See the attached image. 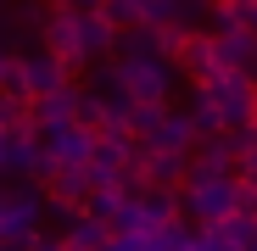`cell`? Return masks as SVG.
I'll list each match as a JSON object with an SVG mask.
<instances>
[{"label": "cell", "instance_id": "6da1fadb", "mask_svg": "<svg viewBox=\"0 0 257 251\" xmlns=\"http://www.w3.org/2000/svg\"><path fill=\"white\" fill-rule=\"evenodd\" d=\"M39 39H45V51L73 62V73L117 56V23L106 12H67V6H56V0H51V17H45V28H39Z\"/></svg>", "mask_w": 257, "mask_h": 251}, {"label": "cell", "instance_id": "7a4b0ae2", "mask_svg": "<svg viewBox=\"0 0 257 251\" xmlns=\"http://www.w3.org/2000/svg\"><path fill=\"white\" fill-rule=\"evenodd\" d=\"M240 179L235 173H212V179H185L179 184V201H185V218H196L201 229L207 223H224L229 212H240Z\"/></svg>", "mask_w": 257, "mask_h": 251}, {"label": "cell", "instance_id": "3957f363", "mask_svg": "<svg viewBox=\"0 0 257 251\" xmlns=\"http://www.w3.org/2000/svg\"><path fill=\"white\" fill-rule=\"evenodd\" d=\"M201 90L218 101L229 129H246L257 123V73H240V67H218L212 78H201Z\"/></svg>", "mask_w": 257, "mask_h": 251}, {"label": "cell", "instance_id": "277c9868", "mask_svg": "<svg viewBox=\"0 0 257 251\" xmlns=\"http://www.w3.org/2000/svg\"><path fill=\"white\" fill-rule=\"evenodd\" d=\"M117 62H123V84H128V95H135V101H157V106L174 101L179 78H185L174 56H117Z\"/></svg>", "mask_w": 257, "mask_h": 251}, {"label": "cell", "instance_id": "5b68a950", "mask_svg": "<svg viewBox=\"0 0 257 251\" xmlns=\"http://www.w3.org/2000/svg\"><path fill=\"white\" fill-rule=\"evenodd\" d=\"M45 212H51V195H39L34 184H23V190H6V201H0V245L23 251V245L39 234Z\"/></svg>", "mask_w": 257, "mask_h": 251}, {"label": "cell", "instance_id": "8992f818", "mask_svg": "<svg viewBox=\"0 0 257 251\" xmlns=\"http://www.w3.org/2000/svg\"><path fill=\"white\" fill-rule=\"evenodd\" d=\"M62 84H73V62H62L56 51H23L17 56V73H12V84L6 90H23L28 101H39V95H51V90H62Z\"/></svg>", "mask_w": 257, "mask_h": 251}, {"label": "cell", "instance_id": "52a82bcc", "mask_svg": "<svg viewBox=\"0 0 257 251\" xmlns=\"http://www.w3.org/2000/svg\"><path fill=\"white\" fill-rule=\"evenodd\" d=\"M6 173H12V179H28V184H39V179L51 184V173H56V156L45 151L39 129L12 134V145H6Z\"/></svg>", "mask_w": 257, "mask_h": 251}, {"label": "cell", "instance_id": "ba28073f", "mask_svg": "<svg viewBox=\"0 0 257 251\" xmlns=\"http://www.w3.org/2000/svg\"><path fill=\"white\" fill-rule=\"evenodd\" d=\"M135 173H140L146 184L179 190V184L190 179V151H151V145H140V156H135Z\"/></svg>", "mask_w": 257, "mask_h": 251}, {"label": "cell", "instance_id": "9c48e42d", "mask_svg": "<svg viewBox=\"0 0 257 251\" xmlns=\"http://www.w3.org/2000/svg\"><path fill=\"white\" fill-rule=\"evenodd\" d=\"M140 145H151V151H196V123H190V112H174V106H162V117L151 123L146 134H135Z\"/></svg>", "mask_w": 257, "mask_h": 251}, {"label": "cell", "instance_id": "30bf717a", "mask_svg": "<svg viewBox=\"0 0 257 251\" xmlns=\"http://www.w3.org/2000/svg\"><path fill=\"white\" fill-rule=\"evenodd\" d=\"M174 62H179V73H185V78H196V84H201V78H212V73L224 67V62H218V34H212V28H190Z\"/></svg>", "mask_w": 257, "mask_h": 251}, {"label": "cell", "instance_id": "8fae6325", "mask_svg": "<svg viewBox=\"0 0 257 251\" xmlns=\"http://www.w3.org/2000/svg\"><path fill=\"white\" fill-rule=\"evenodd\" d=\"M78 84H62V90H51V95H39L34 101V129L39 134H51V129H67V123H78Z\"/></svg>", "mask_w": 257, "mask_h": 251}, {"label": "cell", "instance_id": "7c38bea8", "mask_svg": "<svg viewBox=\"0 0 257 251\" xmlns=\"http://www.w3.org/2000/svg\"><path fill=\"white\" fill-rule=\"evenodd\" d=\"M212 173H235V134H201L190 151V179H212Z\"/></svg>", "mask_w": 257, "mask_h": 251}, {"label": "cell", "instance_id": "4fadbf2b", "mask_svg": "<svg viewBox=\"0 0 257 251\" xmlns=\"http://www.w3.org/2000/svg\"><path fill=\"white\" fill-rule=\"evenodd\" d=\"M45 140V151L56 156V167H67V162H90V151H95V129H84V123H67V129H51V134H39Z\"/></svg>", "mask_w": 257, "mask_h": 251}, {"label": "cell", "instance_id": "5bb4252c", "mask_svg": "<svg viewBox=\"0 0 257 251\" xmlns=\"http://www.w3.org/2000/svg\"><path fill=\"white\" fill-rule=\"evenodd\" d=\"M201 234L212 240V251H257V218L251 212H229L224 223H207Z\"/></svg>", "mask_w": 257, "mask_h": 251}, {"label": "cell", "instance_id": "9a60e30c", "mask_svg": "<svg viewBox=\"0 0 257 251\" xmlns=\"http://www.w3.org/2000/svg\"><path fill=\"white\" fill-rule=\"evenodd\" d=\"M62 240H67V251H106V245H112V229L84 206V212H73V218L62 223Z\"/></svg>", "mask_w": 257, "mask_h": 251}, {"label": "cell", "instance_id": "2e32d148", "mask_svg": "<svg viewBox=\"0 0 257 251\" xmlns=\"http://www.w3.org/2000/svg\"><path fill=\"white\" fill-rule=\"evenodd\" d=\"M212 0H151V28L174 23V28H207Z\"/></svg>", "mask_w": 257, "mask_h": 251}, {"label": "cell", "instance_id": "e0dca14e", "mask_svg": "<svg viewBox=\"0 0 257 251\" xmlns=\"http://www.w3.org/2000/svg\"><path fill=\"white\" fill-rule=\"evenodd\" d=\"M90 195H95V184H90V167H84V162H67V167H56V173H51V201L84 206Z\"/></svg>", "mask_w": 257, "mask_h": 251}, {"label": "cell", "instance_id": "ac0fdd59", "mask_svg": "<svg viewBox=\"0 0 257 251\" xmlns=\"http://www.w3.org/2000/svg\"><path fill=\"white\" fill-rule=\"evenodd\" d=\"M218 62H224V67H240V73H257V34H251V28L218 34Z\"/></svg>", "mask_w": 257, "mask_h": 251}, {"label": "cell", "instance_id": "d6986e66", "mask_svg": "<svg viewBox=\"0 0 257 251\" xmlns=\"http://www.w3.org/2000/svg\"><path fill=\"white\" fill-rule=\"evenodd\" d=\"M190 123H196V134H229V123H224V112H218V101H212L201 84H196V95H190Z\"/></svg>", "mask_w": 257, "mask_h": 251}, {"label": "cell", "instance_id": "ffe728a7", "mask_svg": "<svg viewBox=\"0 0 257 251\" xmlns=\"http://www.w3.org/2000/svg\"><path fill=\"white\" fill-rule=\"evenodd\" d=\"M0 129H6V134L34 129V101L23 90H0Z\"/></svg>", "mask_w": 257, "mask_h": 251}, {"label": "cell", "instance_id": "44dd1931", "mask_svg": "<svg viewBox=\"0 0 257 251\" xmlns=\"http://www.w3.org/2000/svg\"><path fill=\"white\" fill-rule=\"evenodd\" d=\"M101 12H106L117 28H146V23H151V0H101Z\"/></svg>", "mask_w": 257, "mask_h": 251}, {"label": "cell", "instance_id": "7402d4cb", "mask_svg": "<svg viewBox=\"0 0 257 251\" xmlns=\"http://www.w3.org/2000/svg\"><path fill=\"white\" fill-rule=\"evenodd\" d=\"M207 28H212V34H240V28H246V6H240V0H212Z\"/></svg>", "mask_w": 257, "mask_h": 251}, {"label": "cell", "instance_id": "603a6c76", "mask_svg": "<svg viewBox=\"0 0 257 251\" xmlns=\"http://www.w3.org/2000/svg\"><path fill=\"white\" fill-rule=\"evenodd\" d=\"M78 123L95 129V134H106V129H112V106H106L95 90H84V95H78Z\"/></svg>", "mask_w": 257, "mask_h": 251}, {"label": "cell", "instance_id": "cb8c5ba5", "mask_svg": "<svg viewBox=\"0 0 257 251\" xmlns=\"http://www.w3.org/2000/svg\"><path fill=\"white\" fill-rule=\"evenodd\" d=\"M23 251H67V240H62V234H34Z\"/></svg>", "mask_w": 257, "mask_h": 251}, {"label": "cell", "instance_id": "d4e9b609", "mask_svg": "<svg viewBox=\"0 0 257 251\" xmlns=\"http://www.w3.org/2000/svg\"><path fill=\"white\" fill-rule=\"evenodd\" d=\"M106 251H146V229H140V234H112Z\"/></svg>", "mask_w": 257, "mask_h": 251}, {"label": "cell", "instance_id": "484cf974", "mask_svg": "<svg viewBox=\"0 0 257 251\" xmlns=\"http://www.w3.org/2000/svg\"><path fill=\"white\" fill-rule=\"evenodd\" d=\"M12 73H17V56L6 51V39H0V90H6V84H12Z\"/></svg>", "mask_w": 257, "mask_h": 251}, {"label": "cell", "instance_id": "4316f807", "mask_svg": "<svg viewBox=\"0 0 257 251\" xmlns=\"http://www.w3.org/2000/svg\"><path fill=\"white\" fill-rule=\"evenodd\" d=\"M240 212H251V218H257V184H246V190H240Z\"/></svg>", "mask_w": 257, "mask_h": 251}, {"label": "cell", "instance_id": "83f0119b", "mask_svg": "<svg viewBox=\"0 0 257 251\" xmlns=\"http://www.w3.org/2000/svg\"><path fill=\"white\" fill-rule=\"evenodd\" d=\"M179 251H212V240H207V234H185V245H179Z\"/></svg>", "mask_w": 257, "mask_h": 251}, {"label": "cell", "instance_id": "f1b7e54d", "mask_svg": "<svg viewBox=\"0 0 257 251\" xmlns=\"http://www.w3.org/2000/svg\"><path fill=\"white\" fill-rule=\"evenodd\" d=\"M56 6H67V12H101V0H56Z\"/></svg>", "mask_w": 257, "mask_h": 251}, {"label": "cell", "instance_id": "f546056e", "mask_svg": "<svg viewBox=\"0 0 257 251\" xmlns=\"http://www.w3.org/2000/svg\"><path fill=\"white\" fill-rule=\"evenodd\" d=\"M6 145H12V134L0 129V173H6Z\"/></svg>", "mask_w": 257, "mask_h": 251}, {"label": "cell", "instance_id": "4dcf8cb0", "mask_svg": "<svg viewBox=\"0 0 257 251\" xmlns=\"http://www.w3.org/2000/svg\"><path fill=\"white\" fill-rule=\"evenodd\" d=\"M246 28H251V34H257V6H246Z\"/></svg>", "mask_w": 257, "mask_h": 251}, {"label": "cell", "instance_id": "1f68e13d", "mask_svg": "<svg viewBox=\"0 0 257 251\" xmlns=\"http://www.w3.org/2000/svg\"><path fill=\"white\" fill-rule=\"evenodd\" d=\"M240 6H257V0H240Z\"/></svg>", "mask_w": 257, "mask_h": 251}]
</instances>
